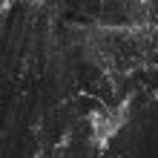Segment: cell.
<instances>
[{
  "label": "cell",
  "instance_id": "obj_1",
  "mask_svg": "<svg viewBox=\"0 0 158 158\" xmlns=\"http://www.w3.org/2000/svg\"><path fill=\"white\" fill-rule=\"evenodd\" d=\"M124 127V112L121 109H101L92 118V135L98 144H106L109 138H115Z\"/></svg>",
  "mask_w": 158,
  "mask_h": 158
},
{
  "label": "cell",
  "instance_id": "obj_2",
  "mask_svg": "<svg viewBox=\"0 0 158 158\" xmlns=\"http://www.w3.org/2000/svg\"><path fill=\"white\" fill-rule=\"evenodd\" d=\"M20 3H43V0H20Z\"/></svg>",
  "mask_w": 158,
  "mask_h": 158
}]
</instances>
